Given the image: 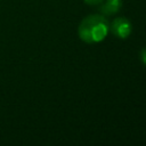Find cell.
<instances>
[{
  "instance_id": "cell-3",
  "label": "cell",
  "mask_w": 146,
  "mask_h": 146,
  "mask_svg": "<svg viewBox=\"0 0 146 146\" xmlns=\"http://www.w3.org/2000/svg\"><path fill=\"white\" fill-rule=\"evenodd\" d=\"M122 7V1L121 0H106L103 2L99 7V10L103 15L110 16L116 14Z\"/></svg>"
},
{
  "instance_id": "cell-5",
  "label": "cell",
  "mask_w": 146,
  "mask_h": 146,
  "mask_svg": "<svg viewBox=\"0 0 146 146\" xmlns=\"http://www.w3.org/2000/svg\"><path fill=\"white\" fill-rule=\"evenodd\" d=\"M87 5H90V6H95V5H98V3H102L104 0H83Z\"/></svg>"
},
{
  "instance_id": "cell-4",
  "label": "cell",
  "mask_w": 146,
  "mask_h": 146,
  "mask_svg": "<svg viewBox=\"0 0 146 146\" xmlns=\"http://www.w3.org/2000/svg\"><path fill=\"white\" fill-rule=\"evenodd\" d=\"M140 59H141V63L146 66V47H144L140 50Z\"/></svg>"
},
{
  "instance_id": "cell-1",
  "label": "cell",
  "mask_w": 146,
  "mask_h": 146,
  "mask_svg": "<svg viewBox=\"0 0 146 146\" xmlns=\"http://www.w3.org/2000/svg\"><path fill=\"white\" fill-rule=\"evenodd\" d=\"M110 31L108 21L102 14H91L84 17L78 27L79 36L87 43L103 41Z\"/></svg>"
},
{
  "instance_id": "cell-2",
  "label": "cell",
  "mask_w": 146,
  "mask_h": 146,
  "mask_svg": "<svg viewBox=\"0 0 146 146\" xmlns=\"http://www.w3.org/2000/svg\"><path fill=\"white\" fill-rule=\"evenodd\" d=\"M132 25L130 21L125 17H116L112 21L110 25V31L120 39H125L130 35Z\"/></svg>"
}]
</instances>
